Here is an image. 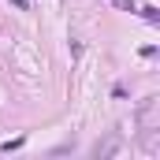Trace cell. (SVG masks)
Returning a JSON list of instances; mask_svg holds the SVG:
<instances>
[{
	"instance_id": "obj_4",
	"label": "cell",
	"mask_w": 160,
	"mask_h": 160,
	"mask_svg": "<svg viewBox=\"0 0 160 160\" xmlns=\"http://www.w3.org/2000/svg\"><path fill=\"white\" fill-rule=\"evenodd\" d=\"M11 4H15V8H22V11H26V8H30V4H26V0H11Z\"/></svg>"
},
{
	"instance_id": "obj_2",
	"label": "cell",
	"mask_w": 160,
	"mask_h": 160,
	"mask_svg": "<svg viewBox=\"0 0 160 160\" xmlns=\"http://www.w3.org/2000/svg\"><path fill=\"white\" fill-rule=\"evenodd\" d=\"M142 19H145V22H160V11L149 4V8H142Z\"/></svg>"
},
{
	"instance_id": "obj_1",
	"label": "cell",
	"mask_w": 160,
	"mask_h": 160,
	"mask_svg": "<svg viewBox=\"0 0 160 160\" xmlns=\"http://www.w3.org/2000/svg\"><path fill=\"white\" fill-rule=\"evenodd\" d=\"M157 108H160V97H145L142 108H138V123L145 130H157Z\"/></svg>"
},
{
	"instance_id": "obj_3",
	"label": "cell",
	"mask_w": 160,
	"mask_h": 160,
	"mask_svg": "<svg viewBox=\"0 0 160 160\" xmlns=\"http://www.w3.org/2000/svg\"><path fill=\"white\" fill-rule=\"evenodd\" d=\"M116 8H123V11H134V0H112Z\"/></svg>"
}]
</instances>
